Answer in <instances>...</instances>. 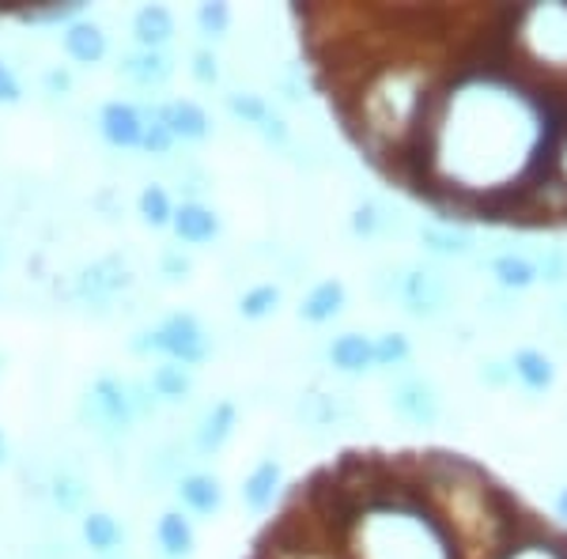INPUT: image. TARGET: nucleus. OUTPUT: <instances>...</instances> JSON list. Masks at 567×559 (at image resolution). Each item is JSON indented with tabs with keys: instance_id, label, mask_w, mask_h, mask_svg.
Wrapping results in <instances>:
<instances>
[{
	"instance_id": "1",
	"label": "nucleus",
	"mask_w": 567,
	"mask_h": 559,
	"mask_svg": "<svg viewBox=\"0 0 567 559\" xmlns=\"http://www.w3.org/2000/svg\"><path fill=\"white\" fill-rule=\"evenodd\" d=\"M133 352L136 355H163L167 363H178L186 366V371H194L208 360V352H213V344H208V333L205 325L197 322L194 314H186V310H178V314H167L155 329H144V333L133 337Z\"/></svg>"
},
{
	"instance_id": "2",
	"label": "nucleus",
	"mask_w": 567,
	"mask_h": 559,
	"mask_svg": "<svg viewBox=\"0 0 567 559\" xmlns=\"http://www.w3.org/2000/svg\"><path fill=\"white\" fill-rule=\"evenodd\" d=\"M393 299L401 302L409 318L416 322H432V318L443 314L451 307V280L443 277V269L435 265H405L398 269V288H393Z\"/></svg>"
},
{
	"instance_id": "3",
	"label": "nucleus",
	"mask_w": 567,
	"mask_h": 559,
	"mask_svg": "<svg viewBox=\"0 0 567 559\" xmlns=\"http://www.w3.org/2000/svg\"><path fill=\"white\" fill-rule=\"evenodd\" d=\"M80 420L99 431L106 438H117L125 435L136 416H133V405H130V390H125V379H114V374H103V379L91 382V390L84 393L80 401Z\"/></svg>"
},
{
	"instance_id": "4",
	"label": "nucleus",
	"mask_w": 567,
	"mask_h": 559,
	"mask_svg": "<svg viewBox=\"0 0 567 559\" xmlns=\"http://www.w3.org/2000/svg\"><path fill=\"white\" fill-rule=\"evenodd\" d=\"M386 405L393 416L413 427H435L443 420V393L424 374H398L386 390Z\"/></svg>"
},
{
	"instance_id": "5",
	"label": "nucleus",
	"mask_w": 567,
	"mask_h": 559,
	"mask_svg": "<svg viewBox=\"0 0 567 559\" xmlns=\"http://www.w3.org/2000/svg\"><path fill=\"white\" fill-rule=\"evenodd\" d=\"M133 283V272H130V265H125L122 258H99V261H91L87 269H80V277H76V299H84V302H110L117 296V291H125Z\"/></svg>"
},
{
	"instance_id": "6",
	"label": "nucleus",
	"mask_w": 567,
	"mask_h": 559,
	"mask_svg": "<svg viewBox=\"0 0 567 559\" xmlns=\"http://www.w3.org/2000/svg\"><path fill=\"white\" fill-rule=\"evenodd\" d=\"M99 136H103L110 148H117V152L141 148V141H144V114H141V106L122 103V99L106 103L103 110H99Z\"/></svg>"
},
{
	"instance_id": "7",
	"label": "nucleus",
	"mask_w": 567,
	"mask_h": 559,
	"mask_svg": "<svg viewBox=\"0 0 567 559\" xmlns=\"http://www.w3.org/2000/svg\"><path fill=\"white\" fill-rule=\"evenodd\" d=\"M117 76L130 80L133 87L155 91V87H167L175 80V58L167 50H133L122 53L117 61Z\"/></svg>"
},
{
	"instance_id": "8",
	"label": "nucleus",
	"mask_w": 567,
	"mask_h": 559,
	"mask_svg": "<svg viewBox=\"0 0 567 559\" xmlns=\"http://www.w3.org/2000/svg\"><path fill=\"white\" fill-rule=\"evenodd\" d=\"M61 50H65V58L72 61V65L95 69V65H103V61H106L110 39H106L103 27H99L95 20H87V15H84V20L61 27Z\"/></svg>"
},
{
	"instance_id": "9",
	"label": "nucleus",
	"mask_w": 567,
	"mask_h": 559,
	"mask_svg": "<svg viewBox=\"0 0 567 559\" xmlns=\"http://www.w3.org/2000/svg\"><path fill=\"white\" fill-rule=\"evenodd\" d=\"M171 231H175L182 246H208L224 231V219H219L216 208L200 205V200H182V205H175Z\"/></svg>"
},
{
	"instance_id": "10",
	"label": "nucleus",
	"mask_w": 567,
	"mask_h": 559,
	"mask_svg": "<svg viewBox=\"0 0 567 559\" xmlns=\"http://www.w3.org/2000/svg\"><path fill=\"white\" fill-rule=\"evenodd\" d=\"M175 495L182 503V510L194 518H208L213 521L219 510H224V484L213 473H186L178 476Z\"/></svg>"
},
{
	"instance_id": "11",
	"label": "nucleus",
	"mask_w": 567,
	"mask_h": 559,
	"mask_svg": "<svg viewBox=\"0 0 567 559\" xmlns=\"http://www.w3.org/2000/svg\"><path fill=\"white\" fill-rule=\"evenodd\" d=\"M280 488H284L280 462L261 457V462L246 473V480L239 488V499H243V507L250 510V515H269V510L277 507V499H280Z\"/></svg>"
},
{
	"instance_id": "12",
	"label": "nucleus",
	"mask_w": 567,
	"mask_h": 559,
	"mask_svg": "<svg viewBox=\"0 0 567 559\" xmlns=\"http://www.w3.org/2000/svg\"><path fill=\"white\" fill-rule=\"evenodd\" d=\"M178 34L175 12L167 4H144L133 15V39L136 50H167Z\"/></svg>"
},
{
	"instance_id": "13",
	"label": "nucleus",
	"mask_w": 567,
	"mask_h": 559,
	"mask_svg": "<svg viewBox=\"0 0 567 559\" xmlns=\"http://www.w3.org/2000/svg\"><path fill=\"white\" fill-rule=\"evenodd\" d=\"M349 307V288L341 280H318L299 302V322L307 325H326L333 318H341V310Z\"/></svg>"
},
{
	"instance_id": "14",
	"label": "nucleus",
	"mask_w": 567,
	"mask_h": 559,
	"mask_svg": "<svg viewBox=\"0 0 567 559\" xmlns=\"http://www.w3.org/2000/svg\"><path fill=\"white\" fill-rule=\"evenodd\" d=\"M155 545L167 559H189L197 552V529L186 510H163L155 521Z\"/></svg>"
},
{
	"instance_id": "15",
	"label": "nucleus",
	"mask_w": 567,
	"mask_h": 559,
	"mask_svg": "<svg viewBox=\"0 0 567 559\" xmlns=\"http://www.w3.org/2000/svg\"><path fill=\"white\" fill-rule=\"evenodd\" d=\"M235 424H239V408H235V401H216V405L208 408L205 416H200V424H197V435H194L197 451L205 457L219 454L227 443H231Z\"/></svg>"
},
{
	"instance_id": "16",
	"label": "nucleus",
	"mask_w": 567,
	"mask_h": 559,
	"mask_svg": "<svg viewBox=\"0 0 567 559\" xmlns=\"http://www.w3.org/2000/svg\"><path fill=\"white\" fill-rule=\"evenodd\" d=\"M80 537H84L87 552L99 556V559L117 556V552H122V545H125L122 521L110 515V510H87V515L80 518Z\"/></svg>"
},
{
	"instance_id": "17",
	"label": "nucleus",
	"mask_w": 567,
	"mask_h": 559,
	"mask_svg": "<svg viewBox=\"0 0 567 559\" xmlns=\"http://www.w3.org/2000/svg\"><path fill=\"white\" fill-rule=\"evenodd\" d=\"M420 246H424L432 258L443 261H458L473 253V235L465 227H454L451 219H439V224H424L420 227Z\"/></svg>"
},
{
	"instance_id": "18",
	"label": "nucleus",
	"mask_w": 567,
	"mask_h": 559,
	"mask_svg": "<svg viewBox=\"0 0 567 559\" xmlns=\"http://www.w3.org/2000/svg\"><path fill=\"white\" fill-rule=\"evenodd\" d=\"M326 360H329L333 371H341V374H368V371H374L371 337H363V333L333 337L329 348H326Z\"/></svg>"
},
{
	"instance_id": "19",
	"label": "nucleus",
	"mask_w": 567,
	"mask_h": 559,
	"mask_svg": "<svg viewBox=\"0 0 567 559\" xmlns=\"http://www.w3.org/2000/svg\"><path fill=\"white\" fill-rule=\"evenodd\" d=\"M511 374H515V382L529 393H548L556 386V363L548 360L542 348H518L515 355H511Z\"/></svg>"
},
{
	"instance_id": "20",
	"label": "nucleus",
	"mask_w": 567,
	"mask_h": 559,
	"mask_svg": "<svg viewBox=\"0 0 567 559\" xmlns=\"http://www.w3.org/2000/svg\"><path fill=\"white\" fill-rule=\"evenodd\" d=\"M167 125H171V136H175V144H200L208 141V133H213V117H208V110L194 103V99H175V103H167Z\"/></svg>"
},
{
	"instance_id": "21",
	"label": "nucleus",
	"mask_w": 567,
	"mask_h": 559,
	"mask_svg": "<svg viewBox=\"0 0 567 559\" xmlns=\"http://www.w3.org/2000/svg\"><path fill=\"white\" fill-rule=\"evenodd\" d=\"M488 272L492 280L499 283L503 291H511V296H518V291H529L537 280V261L526 258V253H499V258L488 261Z\"/></svg>"
},
{
	"instance_id": "22",
	"label": "nucleus",
	"mask_w": 567,
	"mask_h": 559,
	"mask_svg": "<svg viewBox=\"0 0 567 559\" xmlns=\"http://www.w3.org/2000/svg\"><path fill=\"white\" fill-rule=\"evenodd\" d=\"M148 386L155 393V401H167V405H182V401H189V393H194V371H186V366L163 360L159 366H152Z\"/></svg>"
},
{
	"instance_id": "23",
	"label": "nucleus",
	"mask_w": 567,
	"mask_h": 559,
	"mask_svg": "<svg viewBox=\"0 0 567 559\" xmlns=\"http://www.w3.org/2000/svg\"><path fill=\"white\" fill-rule=\"evenodd\" d=\"M50 499H53V507H58L61 515H80V518H84L87 515V484H84V476H76L69 469L53 473Z\"/></svg>"
},
{
	"instance_id": "24",
	"label": "nucleus",
	"mask_w": 567,
	"mask_h": 559,
	"mask_svg": "<svg viewBox=\"0 0 567 559\" xmlns=\"http://www.w3.org/2000/svg\"><path fill=\"white\" fill-rule=\"evenodd\" d=\"M371 352L379 371H401V366L413 360V341L405 333H398V329H386V333L371 337Z\"/></svg>"
},
{
	"instance_id": "25",
	"label": "nucleus",
	"mask_w": 567,
	"mask_h": 559,
	"mask_svg": "<svg viewBox=\"0 0 567 559\" xmlns=\"http://www.w3.org/2000/svg\"><path fill=\"white\" fill-rule=\"evenodd\" d=\"M141 114H144L141 152L171 155V148H175V136H171V125H167V103H148V106L141 110Z\"/></svg>"
},
{
	"instance_id": "26",
	"label": "nucleus",
	"mask_w": 567,
	"mask_h": 559,
	"mask_svg": "<svg viewBox=\"0 0 567 559\" xmlns=\"http://www.w3.org/2000/svg\"><path fill=\"white\" fill-rule=\"evenodd\" d=\"M84 0H72V4H31V8H8V15H16L20 23H58L69 27L84 20Z\"/></svg>"
},
{
	"instance_id": "27",
	"label": "nucleus",
	"mask_w": 567,
	"mask_h": 559,
	"mask_svg": "<svg viewBox=\"0 0 567 559\" xmlns=\"http://www.w3.org/2000/svg\"><path fill=\"white\" fill-rule=\"evenodd\" d=\"M136 213L152 231H159V227H171V219H175V200L163 186H144L141 197H136Z\"/></svg>"
},
{
	"instance_id": "28",
	"label": "nucleus",
	"mask_w": 567,
	"mask_h": 559,
	"mask_svg": "<svg viewBox=\"0 0 567 559\" xmlns=\"http://www.w3.org/2000/svg\"><path fill=\"white\" fill-rule=\"evenodd\" d=\"M224 106H227V114H231L235 122L250 125V130H261L265 117L272 114V106L265 103L261 95H254V91H227V95H224Z\"/></svg>"
},
{
	"instance_id": "29",
	"label": "nucleus",
	"mask_w": 567,
	"mask_h": 559,
	"mask_svg": "<svg viewBox=\"0 0 567 559\" xmlns=\"http://www.w3.org/2000/svg\"><path fill=\"white\" fill-rule=\"evenodd\" d=\"M349 227H352L355 238H379L390 227V208L382 205V200H374V197L360 200V205L352 208Z\"/></svg>"
},
{
	"instance_id": "30",
	"label": "nucleus",
	"mask_w": 567,
	"mask_h": 559,
	"mask_svg": "<svg viewBox=\"0 0 567 559\" xmlns=\"http://www.w3.org/2000/svg\"><path fill=\"white\" fill-rule=\"evenodd\" d=\"M280 299L284 296H280L277 283H258V288H250L239 296V318H246V322H261V318L277 314Z\"/></svg>"
},
{
	"instance_id": "31",
	"label": "nucleus",
	"mask_w": 567,
	"mask_h": 559,
	"mask_svg": "<svg viewBox=\"0 0 567 559\" xmlns=\"http://www.w3.org/2000/svg\"><path fill=\"white\" fill-rule=\"evenodd\" d=\"M194 23H197L200 39L219 42V39H227V31H231V8L227 4H197Z\"/></svg>"
},
{
	"instance_id": "32",
	"label": "nucleus",
	"mask_w": 567,
	"mask_h": 559,
	"mask_svg": "<svg viewBox=\"0 0 567 559\" xmlns=\"http://www.w3.org/2000/svg\"><path fill=\"white\" fill-rule=\"evenodd\" d=\"M537 277H542L548 288H564L567 283V250L564 246H548V250L537 253Z\"/></svg>"
},
{
	"instance_id": "33",
	"label": "nucleus",
	"mask_w": 567,
	"mask_h": 559,
	"mask_svg": "<svg viewBox=\"0 0 567 559\" xmlns=\"http://www.w3.org/2000/svg\"><path fill=\"white\" fill-rule=\"evenodd\" d=\"M189 76L197 80L200 87H216L219 84V58L213 50H194L189 53Z\"/></svg>"
},
{
	"instance_id": "34",
	"label": "nucleus",
	"mask_w": 567,
	"mask_h": 559,
	"mask_svg": "<svg viewBox=\"0 0 567 559\" xmlns=\"http://www.w3.org/2000/svg\"><path fill=\"white\" fill-rule=\"evenodd\" d=\"M125 390H130V405H133V416L136 420H144V416H152L155 412V393L148 386V379H125Z\"/></svg>"
},
{
	"instance_id": "35",
	"label": "nucleus",
	"mask_w": 567,
	"mask_h": 559,
	"mask_svg": "<svg viewBox=\"0 0 567 559\" xmlns=\"http://www.w3.org/2000/svg\"><path fill=\"white\" fill-rule=\"evenodd\" d=\"M258 136H261L265 144H269V148H288V144H291V130H288V122H284L277 110L265 117V125L258 130Z\"/></svg>"
},
{
	"instance_id": "36",
	"label": "nucleus",
	"mask_w": 567,
	"mask_h": 559,
	"mask_svg": "<svg viewBox=\"0 0 567 559\" xmlns=\"http://www.w3.org/2000/svg\"><path fill=\"white\" fill-rule=\"evenodd\" d=\"M23 103V84L12 72L8 61H0V106H20Z\"/></svg>"
},
{
	"instance_id": "37",
	"label": "nucleus",
	"mask_w": 567,
	"mask_h": 559,
	"mask_svg": "<svg viewBox=\"0 0 567 559\" xmlns=\"http://www.w3.org/2000/svg\"><path fill=\"white\" fill-rule=\"evenodd\" d=\"M477 379L484 382V386L503 390V386H511V382H515V374H511V363L507 360H488V363H481Z\"/></svg>"
},
{
	"instance_id": "38",
	"label": "nucleus",
	"mask_w": 567,
	"mask_h": 559,
	"mask_svg": "<svg viewBox=\"0 0 567 559\" xmlns=\"http://www.w3.org/2000/svg\"><path fill=\"white\" fill-rule=\"evenodd\" d=\"M159 272L167 280H189V272H194V261H189L182 250H167L159 258Z\"/></svg>"
},
{
	"instance_id": "39",
	"label": "nucleus",
	"mask_w": 567,
	"mask_h": 559,
	"mask_svg": "<svg viewBox=\"0 0 567 559\" xmlns=\"http://www.w3.org/2000/svg\"><path fill=\"white\" fill-rule=\"evenodd\" d=\"M42 87H45V95H69V91H72V72H69L65 65L45 69Z\"/></svg>"
},
{
	"instance_id": "40",
	"label": "nucleus",
	"mask_w": 567,
	"mask_h": 559,
	"mask_svg": "<svg viewBox=\"0 0 567 559\" xmlns=\"http://www.w3.org/2000/svg\"><path fill=\"white\" fill-rule=\"evenodd\" d=\"M42 559H76V556H72L69 545H45L42 548Z\"/></svg>"
},
{
	"instance_id": "41",
	"label": "nucleus",
	"mask_w": 567,
	"mask_h": 559,
	"mask_svg": "<svg viewBox=\"0 0 567 559\" xmlns=\"http://www.w3.org/2000/svg\"><path fill=\"white\" fill-rule=\"evenodd\" d=\"M556 518H564L567 521V488L556 495Z\"/></svg>"
},
{
	"instance_id": "42",
	"label": "nucleus",
	"mask_w": 567,
	"mask_h": 559,
	"mask_svg": "<svg viewBox=\"0 0 567 559\" xmlns=\"http://www.w3.org/2000/svg\"><path fill=\"white\" fill-rule=\"evenodd\" d=\"M8 462V443H4V431H0V465Z\"/></svg>"
},
{
	"instance_id": "43",
	"label": "nucleus",
	"mask_w": 567,
	"mask_h": 559,
	"mask_svg": "<svg viewBox=\"0 0 567 559\" xmlns=\"http://www.w3.org/2000/svg\"><path fill=\"white\" fill-rule=\"evenodd\" d=\"M564 322H567V302H564Z\"/></svg>"
},
{
	"instance_id": "44",
	"label": "nucleus",
	"mask_w": 567,
	"mask_h": 559,
	"mask_svg": "<svg viewBox=\"0 0 567 559\" xmlns=\"http://www.w3.org/2000/svg\"><path fill=\"white\" fill-rule=\"evenodd\" d=\"M110 559H117V556H110Z\"/></svg>"
}]
</instances>
